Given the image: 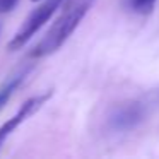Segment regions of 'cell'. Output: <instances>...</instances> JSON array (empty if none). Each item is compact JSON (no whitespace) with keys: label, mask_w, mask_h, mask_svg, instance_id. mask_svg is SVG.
I'll return each mask as SVG.
<instances>
[{"label":"cell","mask_w":159,"mask_h":159,"mask_svg":"<svg viewBox=\"0 0 159 159\" xmlns=\"http://www.w3.org/2000/svg\"><path fill=\"white\" fill-rule=\"evenodd\" d=\"M93 4L94 0H67L53 26L31 52L33 58H43L55 53L77 29V26L80 24Z\"/></svg>","instance_id":"6da1fadb"},{"label":"cell","mask_w":159,"mask_h":159,"mask_svg":"<svg viewBox=\"0 0 159 159\" xmlns=\"http://www.w3.org/2000/svg\"><path fill=\"white\" fill-rule=\"evenodd\" d=\"M159 104V89L151 91L145 96L128 99L111 110L108 116V128L113 132H128L149 116L152 110Z\"/></svg>","instance_id":"7a4b0ae2"},{"label":"cell","mask_w":159,"mask_h":159,"mask_svg":"<svg viewBox=\"0 0 159 159\" xmlns=\"http://www.w3.org/2000/svg\"><path fill=\"white\" fill-rule=\"evenodd\" d=\"M63 0H45L31 14L26 17V21L21 24V28L16 31V34L12 36V39L9 41V50L11 52H16V50H21L39 29L43 28L46 21L55 14V11L60 7Z\"/></svg>","instance_id":"3957f363"},{"label":"cell","mask_w":159,"mask_h":159,"mask_svg":"<svg viewBox=\"0 0 159 159\" xmlns=\"http://www.w3.org/2000/svg\"><path fill=\"white\" fill-rule=\"evenodd\" d=\"M50 98H52V91H50V93H45V94L33 96V98H29L28 101H24V104L17 110V113H16L12 118H9V120L0 127V149H2L4 142L9 139V135H11L21 123H24L33 113H36V111H38L39 108L50 99Z\"/></svg>","instance_id":"277c9868"},{"label":"cell","mask_w":159,"mask_h":159,"mask_svg":"<svg viewBox=\"0 0 159 159\" xmlns=\"http://www.w3.org/2000/svg\"><path fill=\"white\" fill-rule=\"evenodd\" d=\"M26 74H28V70H22V72L12 75L11 79H7L2 86H0V111L4 110V106L7 104V101L12 98V94L16 93V89L21 86V82L24 80Z\"/></svg>","instance_id":"5b68a950"},{"label":"cell","mask_w":159,"mask_h":159,"mask_svg":"<svg viewBox=\"0 0 159 159\" xmlns=\"http://www.w3.org/2000/svg\"><path fill=\"white\" fill-rule=\"evenodd\" d=\"M157 0H128V7L137 14H151Z\"/></svg>","instance_id":"8992f818"},{"label":"cell","mask_w":159,"mask_h":159,"mask_svg":"<svg viewBox=\"0 0 159 159\" xmlns=\"http://www.w3.org/2000/svg\"><path fill=\"white\" fill-rule=\"evenodd\" d=\"M17 5V0H0V14L11 12Z\"/></svg>","instance_id":"52a82bcc"}]
</instances>
